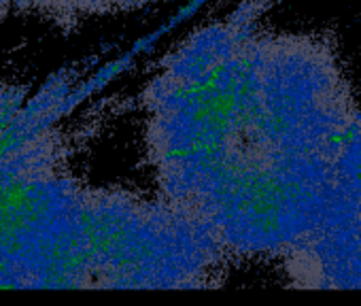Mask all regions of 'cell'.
<instances>
[{"mask_svg":"<svg viewBox=\"0 0 361 306\" xmlns=\"http://www.w3.org/2000/svg\"><path fill=\"white\" fill-rule=\"evenodd\" d=\"M155 0H0V22H39L77 30L92 22L117 20L149 9Z\"/></svg>","mask_w":361,"mask_h":306,"instance_id":"7a4b0ae2","label":"cell"},{"mask_svg":"<svg viewBox=\"0 0 361 306\" xmlns=\"http://www.w3.org/2000/svg\"><path fill=\"white\" fill-rule=\"evenodd\" d=\"M75 81L0 79V289H94L104 185L73 169L64 128Z\"/></svg>","mask_w":361,"mask_h":306,"instance_id":"6da1fadb","label":"cell"}]
</instances>
